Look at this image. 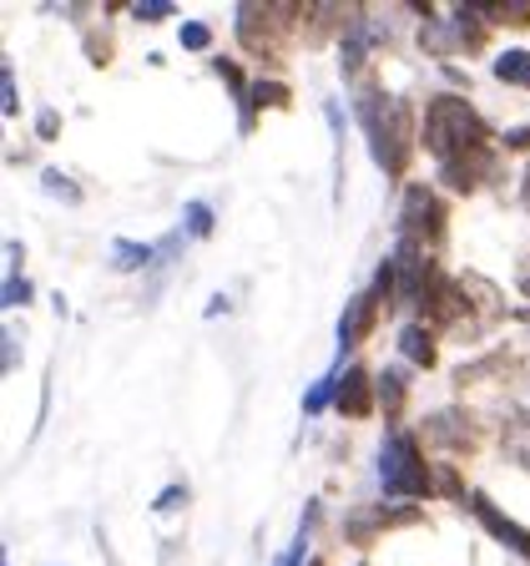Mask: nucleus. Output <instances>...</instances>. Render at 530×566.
I'll return each instance as SVG.
<instances>
[{
	"label": "nucleus",
	"instance_id": "nucleus-1",
	"mask_svg": "<svg viewBox=\"0 0 530 566\" xmlns=\"http://www.w3.org/2000/svg\"><path fill=\"white\" fill-rule=\"evenodd\" d=\"M353 112L364 122L374 163L384 167V172H404V163H410V106L389 92H359Z\"/></svg>",
	"mask_w": 530,
	"mask_h": 566
},
{
	"label": "nucleus",
	"instance_id": "nucleus-2",
	"mask_svg": "<svg viewBox=\"0 0 530 566\" xmlns=\"http://www.w3.org/2000/svg\"><path fill=\"white\" fill-rule=\"evenodd\" d=\"M424 142L439 163H455V157H470L485 147V122L465 96H430L424 106Z\"/></svg>",
	"mask_w": 530,
	"mask_h": 566
},
{
	"label": "nucleus",
	"instance_id": "nucleus-3",
	"mask_svg": "<svg viewBox=\"0 0 530 566\" xmlns=\"http://www.w3.org/2000/svg\"><path fill=\"white\" fill-rule=\"evenodd\" d=\"M379 481H384V495H410V501H420V495H430V465H424L420 455V440L414 436H389L384 450H379Z\"/></svg>",
	"mask_w": 530,
	"mask_h": 566
},
{
	"label": "nucleus",
	"instance_id": "nucleus-4",
	"mask_svg": "<svg viewBox=\"0 0 530 566\" xmlns=\"http://www.w3.org/2000/svg\"><path fill=\"white\" fill-rule=\"evenodd\" d=\"M439 233H445V202H439V192L430 182H414L400 208V248L430 259V248L439 243Z\"/></svg>",
	"mask_w": 530,
	"mask_h": 566
},
{
	"label": "nucleus",
	"instance_id": "nucleus-5",
	"mask_svg": "<svg viewBox=\"0 0 530 566\" xmlns=\"http://www.w3.org/2000/svg\"><path fill=\"white\" fill-rule=\"evenodd\" d=\"M420 41H424V51H480V41H485V15L480 11H470V6H459L449 21H430L420 31Z\"/></svg>",
	"mask_w": 530,
	"mask_h": 566
},
{
	"label": "nucleus",
	"instance_id": "nucleus-6",
	"mask_svg": "<svg viewBox=\"0 0 530 566\" xmlns=\"http://www.w3.org/2000/svg\"><path fill=\"white\" fill-rule=\"evenodd\" d=\"M294 21V11H268V6H237V41L247 51H268L278 41V31Z\"/></svg>",
	"mask_w": 530,
	"mask_h": 566
},
{
	"label": "nucleus",
	"instance_id": "nucleus-7",
	"mask_svg": "<svg viewBox=\"0 0 530 566\" xmlns=\"http://www.w3.org/2000/svg\"><path fill=\"white\" fill-rule=\"evenodd\" d=\"M470 511H475V516H480V526L490 531L495 542H500V546H510V552H516V556H526V562H530V536H526V526H516V521H510V516H500V511H495V501H490V495H470Z\"/></svg>",
	"mask_w": 530,
	"mask_h": 566
},
{
	"label": "nucleus",
	"instance_id": "nucleus-8",
	"mask_svg": "<svg viewBox=\"0 0 530 566\" xmlns=\"http://www.w3.org/2000/svg\"><path fill=\"white\" fill-rule=\"evenodd\" d=\"M374 324H379V294L369 289V294H359L349 308H343V318H339V344H343V349L364 344L369 334H374Z\"/></svg>",
	"mask_w": 530,
	"mask_h": 566
},
{
	"label": "nucleus",
	"instance_id": "nucleus-9",
	"mask_svg": "<svg viewBox=\"0 0 530 566\" xmlns=\"http://www.w3.org/2000/svg\"><path fill=\"white\" fill-rule=\"evenodd\" d=\"M333 405H339L343 420H364V415H374V385H369V375L359 365H349V375L339 379Z\"/></svg>",
	"mask_w": 530,
	"mask_h": 566
},
{
	"label": "nucleus",
	"instance_id": "nucleus-10",
	"mask_svg": "<svg viewBox=\"0 0 530 566\" xmlns=\"http://www.w3.org/2000/svg\"><path fill=\"white\" fill-rule=\"evenodd\" d=\"M394 521H420V516H414V511H394V506H359L343 521V536H349V542H369V536L389 531Z\"/></svg>",
	"mask_w": 530,
	"mask_h": 566
},
{
	"label": "nucleus",
	"instance_id": "nucleus-11",
	"mask_svg": "<svg viewBox=\"0 0 530 566\" xmlns=\"http://www.w3.org/2000/svg\"><path fill=\"white\" fill-rule=\"evenodd\" d=\"M490 167H495V157L480 147V153H470V157H455V163H445L439 172H445V182L455 192H475L485 177H490Z\"/></svg>",
	"mask_w": 530,
	"mask_h": 566
},
{
	"label": "nucleus",
	"instance_id": "nucleus-12",
	"mask_svg": "<svg viewBox=\"0 0 530 566\" xmlns=\"http://www.w3.org/2000/svg\"><path fill=\"white\" fill-rule=\"evenodd\" d=\"M424 436H430V440H445V446H455V450H470V446H475V430H470V420H465L459 410H439V415H430Z\"/></svg>",
	"mask_w": 530,
	"mask_h": 566
},
{
	"label": "nucleus",
	"instance_id": "nucleus-13",
	"mask_svg": "<svg viewBox=\"0 0 530 566\" xmlns=\"http://www.w3.org/2000/svg\"><path fill=\"white\" fill-rule=\"evenodd\" d=\"M400 349H404V359H414L420 369H430L435 365V354H439V344H435V334H430V324H404Z\"/></svg>",
	"mask_w": 530,
	"mask_h": 566
},
{
	"label": "nucleus",
	"instance_id": "nucleus-14",
	"mask_svg": "<svg viewBox=\"0 0 530 566\" xmlns=\"http://www.w3.org/2000/svg\"><path fill=\"white\" fill-rule=\"evenodd\" d=\"M404 395H410V379H404V369H384V375H379V405H384L389 420H400Z\"/></svg>",
	"mask_w": 530,
	"mask_h": 566
},
{
	"label": "nucleus",
	"instance_id": "nucleus-15",
	"mask_svg": "<svg viewBox=\"0 0 530 566\" xmlns=\"http://www.w3.org/2000/svg\"><path fill=\"white\" fill-rule=\"evenodd\" d=\"M495 76H500V82H510V86H520V92H530V51L510 46L506 56L495 61Z\"/></svg>",
	"mask_w": 530,
	"mask_h": 566
},
{
	"label": "nucleus",
	"instance_id": "nucleus-16",
	"mask_svg": "<svg viewBox=\"0 0 530 566\" xmlns=\"http://www.w3.org/2000/svg\"><path fill=\"white\" fill-rule=\"evenodd\" d=\"M112 263H117L121 273H131V269H152V263H157V248H141V243H127V238H121L117 253H112Z\"/></svg>",
	"mask_w": 530,
	"mask_h": 566
},
{
	"label": "nucleus",
	"instance_id": "nucleus-17",
	"mask_svg": "<svg viewBox=\"0 0 530 566\" xmlns=\"http://www.w3.org/2000/svg\"><path fill=\"white\" fill-rule=\"evenodd\" d=\"M258 106H288V92H283L278 82H253V112ZM253 112L243 117V132H247V122H253Z\"/></svg>",
	"mask_w": 530,
	"mask_h": 566
},
{
	"label": "nucleus",
	"instance_id": "nucleus-18",
	"mask_svg": "<svg viewBox=\"0 0 530 566\" xmlns=\"http://www.w3.org/2000/svg\"><path fill=\"white\" fill-rule=\"evenodd\" d=\"M41 182H46V192H51V198H61V202H82V188H76L71 177H61V172H46V177H41Z\"/></svg>",
	"mask_w": 530,
	"mask_h": 566
},
{
	"label": "nucleus",
	"instance_id": "nucleus-19",
	"mask_svg": "<svg viewBox=\"0 0 530 566\" xmlns=\"http://www.w3.org/2000/svg\"><path fill=\"white\" fill-rule=\"evenodd\" d=\"M308 526H314V511H308V516H304V531H298V542L288 546V552H283L273 566H304V552H308Z\"/></svg>",
	"mask_w": 530,
	"mask_h": 566
},
{
	"label": "nucleus",
	"instance_id": "nucleus-20",
	"mask_svg": "<svg viewBox=\"0 0 530 566\" xmlns=\"http://www.w3.org/2000/svg\"><path fill=\"white\" fill-rule=\"evenodd\" d=\"M188 233H192V238H208V233H212V212H208V202H192V208H188Z\"/></svg>",
	"mask_w": 530,
	"mask_h": 566
},
{
	"label": "nucleus",
	"instance_id": "nucleus-21",
	"mask_svg": "<svg viewBox=\"0 0 530 566\" xmlns=\"http://www.w3.org/2000/svg\"><path fill=\"white\" fill-rule=\"evenodd\" d=\"M329 395H339V379H324V385H314V389H308L304 410H308V415H318V410H324V405H329Z\"/></svg>",
	"mask_w": 530,
	"mask_h": 566
},
{
	"label": "nucleus",
	"instance_id": "nucleus-22",
	"mask_svg": "<svg viewBox=\"0 0 530 566\" xmlns=\"http://www.w3.org/2000/svg\"><path fill=\"white\" fill-rule=\"evenodd\" d=\"M208 41H212V31H208L202 21H188V25H182V46H188V51H202Z\"/></svg>",
	"mask_w": 530,
	"mask_h": 566
},
{
	"label": "nucleus",
	"instance_id": "nucleus-23",
	"mask_svg": "<svg viewBox=\"0 0 530 566\" xmlns=\"http://www.w3.org/2000/svg\"><path fill=\"white\" fill-rule=\"evenodd\" d=\"M506 450L520 460V465H530V430H510V436H506Z\"/></svg>",
	"mask_w": 530,
	"mask_h": 566
},
{
	"label": "nucleus",
	"instance_id": "nucleus-24",
	"mask_svg": "<svg viewBox=\"0 0 530 566\" xmlns=\"http://www.w3.org/2000/svg\"><path fill=\"white\" fill-rule=\"evenodd\" d=\"M21 298H31V283H21V273H11L6 279V304H21Z\"/></svg>",
	"mask_w": 530,
	"mask_h": 566
},
{
	"label": "nucleus",
	"instance_id": "nucleus-25",
	"mask_svg": "<svg viewBox=\"0 0 530 566\" xmlns=\"http://www.w3.org/2000/svg\"><path fill=\"white\" fill-rule=\"evenodd\" d=\"M218 76H223V82L233 86V92H243V71H237L233 61H218Z\"/></svg>",
	"mask_w": 530,
	"mask_h": 566
},
{
	"label": "nucleus",
	"instance_id": "nucleus-26",
	"mask_svg": "<svg viewBox=\"0 0 530 566\" xmlns=\"http://www.w3.org/2000/svg\"><path fill=\"white\" fill-rule=\"evenodd\" d=\"M182 501H188V491H182V485H167V495L157 501V511H172V506H182Z\"/></svg>",
	"mask_w": 530,
	"mask_h": 566
},
{
	"label": "nucleus",
	"instance_id": "nucleus-27",
	"mask_svg": "<svg viewBox=\"0 0 530 566\" xmlns=\"http://www.w3.org/2000/svg\"><path fill=\"white\" fill-rule=\"evenodd\" d=\"M167 11H172L167 0H152V6H137V15H141V21H162Z\"/></svg>",
	"mask_w": 530,
	"mask_h": 566
},
{
	"label": "nucleus",
	"instance_id": "nucleus-28",
	"mask_svg": "<svg viewBox=\"0 0 530 566\" xmlns=\"http://www.w3.org/2000/svg\"><path fill=\"white\" fill-rule=\"evenodd\" d=\"M506 147H510V153H526V147H530V127H520V132H506Z\"/></svg>",
	"mask_w": 530,
	"mask_h": 566
},
{
	"label": "nucleus",
	"instance_id": "nucleus-29",
	"mask_svg": "<svg viewBox=\"0 0 530 566\" xmlns=\"http://www.w3.org/2000/svg\"><path fill=\"white\" fill-rule=\"evenodd\" d=\"M56 132H61V117L56 112H41V137H56Z\"/></svg>",
	"mask_w": 530,
	"mask_h": 566
},
{
	"label": "nucleus",
	"instance_id": "nucleus-30",
	"mask_svg": "<svg viewBox=\"0 0 530 566\" xmlns=\"http://www.w3.org/2000/svg\"><path fill=\"white\" fill-rule=\"evenodd\" d=\"M516 279H520V289H526V294H530V253H526V259H520V269H516Z\"/></svg>",
	"mask_w": 530,
	"mask_h": 566
},
{
	"label": "nucleus",
	"instance_id": "nucleus-31",
	"mask_svg": "<svg viewBox=\"0 0 530 566\" xmlns=\"http://www.w3.org/2000/svg\"><path fill=\"white\" fill-rule=\"evenodd\" d=\"M520 202L530 208V167H526V188H520Z\"/></svg>",
	"mask_w": 530,
	"mask_h": 566
},
{
	"label": "nucleus",
	"instance_id": "nucleus-32",
	"mask_svg": "<svg viewBox=\"0 0 530 566\" xmlns=\"http://www.w3.org/2000/svg\"><path fill=\"white\" fill-rule=\"evenodd\" d=\"M308 566H324V562H308Z\"/></svg>",
	"mask_w": 530,
	"mask_h": 566
},
{
	"label": "nucleus",
	"instance_id": "nucleus-33",
	"mask_svg": "<svg viewBox=\"0 0 530 566\" xmlns=\"http://www.w3.org/2000/svg\"><path fill=\"white\" fill-rule=\"evenodd\" d=\"M526 318H530V314H526Z\"/></svg>",
	"mask_w": 530,
	"mask_h": 566
}]
</instances>
